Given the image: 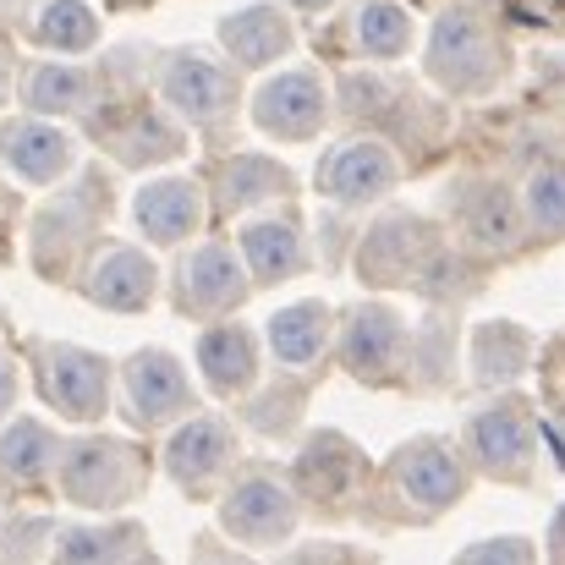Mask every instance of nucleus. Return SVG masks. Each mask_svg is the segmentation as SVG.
<instances>
[{"instance_id": "obj_24", "label": "nucleus", "mask_w": 565, "mask_h": 565, "mask_svg": "<svg viewBox=\"0 0 565 565\" xmlns=\"http://www.w3.org/2000/svg\"><path fill=\"white\" fill-rule=\"evenodd\" d=\"M198 369L209 374L214 390H242V384L253 379V369H258V358H253V335L236 330V324L209 330V335L198 341Z\"/></svg>"}, {"instance_id": "obj_30", "label": "nucleus", "mask_w": 565, "mask_h": 565, "mask_svg": "<svg viewBox=\"0 0 565 565\" xmlns=\"http://www.w3.org/2000/svg\"><path fill=\"white\" fill-rule=\"evenodd\" d=\"M286 188V171L275 166V160H231L225 166V182H220V198H225V209H247V203H258V198H275V192Z\"/></svg>"}, {"instance_id": "obj_10", "label": "nucleus", "mask_w": 565, "mask_h": 565, "mask_svg": "<svg viewBox=\"0 0 565 565\" xmlns=\"http://www.w3.org/2000/svg\"><path fill=\"white\" fill-rule=\"evenodd\" d=\"M88 297L99 308H116V313H138L149 297H154V264L138 253V247H110L94 275H88Z\"/></svg>"}, {"instance_id": "obj_33", "label": "nucleus", "mask_w": 565, "mask_h": 565, "mask_svg": "<svg viewBox=\"0 0 565 565\" xmlns=\"http://www.w3.org/2000/svg\"><path fill=\"white\" fill-rule=\"evenodd\" d=\"M527 209H533V220H539L544 231H565V171L561 166L533 171V182H527Z\"/></svg>"}, {"instance_id": "obj_15", "label": "nucleus", "mask_w": 565, "mask_h": 565, "mask_svg": "<svg viewBox=\"0 0 565 565\" xmlns=\"http://www.w3.org/2000/svg\"><path fill=\"white\" fill-rule=\"evenodd\" d=\"M138 225H143V236H154V242H182L192 225H198V188L192 182H149V188L138 192Z\"/></svg>"}, {"instance_id": "obj_3", "label": "nucleus", "mask_w": 565, "mask_h": 565, "mask_svg": "<svg viewBox=\"0 0 565 565\" xmlns=\"http://www.w3.org/2000/svg\"><path fill=\"white\" fill-rule=\"evenodd\" d=\"M105 384H110L105 358H94L83 347H44L39 352V390L77 423H94L105 412Z\"/></svg>"}, {"instance_id": "obj_9", "label": "nucleus", "mask_w": 565, "mask_h": 565, "mask_svg": "<svg viewBox=\"0 0 565 565\" xmlns=\"http://www.w3.org/2000/svg\"><path fill=\"white\" fill-rule=\"evenodd\" d=\"M390 182H395V160L379 143H347L319 166V188L330 198H341V203H369Z\"/></svg>"}, {"instance_id": "obj_17", "label": "nucleus", "mask_w": 565, "mask_h": 565, "mask_svg": "<svg viewBox=\"0 0 565 565\" xmlns=\"http://www.w3.org/2000/svg\"><path fill=\"white\" fill-rule=\"evenodd\" d=\"M242 302V269L236 258L209 242L188 258V308L192 313H220V308H236Z\"/></svg>"}, {"instance_id": "obj_28", "label": "nucleus", "mask_w": 565, "mask_h": 565, "mask_svg": "<svg viewBox=\"0 0 565 565\" xmlns=\"http://www.w3.org/2000/svg\"><path fill=\"white\" fill-rule=\"evenodd\" d=\"M22 99L44 116H61V110H77L88 105V77L72 72V66H33L22 77Z\"/></svg>"}, {"instance_id": "obj_32", "label": "nucleus", "mask_w": 565, "mask_h": 565, "mask_svg": "<svg viewBox=\"0 0 565 565\" xmlns=\"http://www.w3.org/2000/svg\"><path fill=\"white\" fill-rule=\"evenodd\" d=\"M110 143H116V154H121L127 166H149V160H166V154L182 149V138H177L166 121H154V116H132V132H121V138H110Z\"/></svg>"}, {"instance_id": "obj_6", "label": "nucleus", "mask_w": 565, "mask_h": 565, "mask_svg": "<svg viewBox=\"0 0 565 565\" xmlns=\"http://www.w3.org/2000/svg\"><path fill=\"white\" fill-rule=\"evenodd\" d=\"M291 516H297V511H291V494L275 489L269 478L242 483V489L225 500V511H220L225 533H236V539H247V544H275V539H286Z\"/></svg>"}, {"instance_id": "obj_31", "label": "nucleus", "mask_w": 565, "mask_h": 565, "mask_svg": "<svg viewBox=\"0 0 565 565\" xmlns=\"http://www.w3.org/2000/svg\"><path fill=\"white\" fill-rule=\"evenodd\" d=\"M358 39H363V50H369V55H401V50H406V39H412V22H406V11H401V6H390V0H369V6H363V17H358Z\"/></svg>"}, {"instance_id": "obj_19", "label": "nucleus", "mask_w": 565, "mask_h": 565, "mask_svg": "<svg viewBox=\"0 0 565 565\" xmlns=\"http://www.w3.org/2000/svg\"><path fill=\"white\" fill-rule=\"evenodd\" d=\"M417 258H428V231L417 220H390L369 236V253H363V275L369 280H401Z\"/></svg>"}, {"instance_id": "obj_2", "label": "nucleus", "mask_w": 565, "mask_h": 565, "mask_svg": "<svg viewBox=\"0 0 565 565\" xmlns=\"http://www.w3.org/2000/svg\"><path fill=\"white\" fill-rule=\"evenodd\" d=\"M428 72L445 83V88H483L494 72H500V50H494V33L467 11V6H450L434 33H428Z\"/></svg>"}, {"instance_id": "obj_39", "label": "nucleus", "mask_w": 565, "mask_h": 565, "mask_svg": "<svg viewBox=\"0 0 565 565\" xmlns=\"http://www.w3.org/2000/svg\"><path fill=\"white\" fill-rule=\"evenodd\" d=\"M214 565H242V561H214Z\"/></svg>"}, {"instance_id": "obj_29", "label": "nucleus", "mask_w": 565, "mask_h": 565, "mask_svg": "<svg viewBox=\"0 0 565 565\" xmlns=\"http://www.w3.org/2000/svg\"><path fill=\"white\" fill-rule=\"evenodd\" d=\"M50 461H55V434H50L44 423L22 417V423H11V428L0 434V467H6L11 478H39Z\"/></svg>"}, {"instance_id": "obj_27", "label": "nucleus", "mask_w": 565, "mask_h": 565, "mask_svg": "<svg viewBox=\"0 0 565 565\" xmlns=\"http://www.w3.org/2000/svg\"><path fill=\"white\" fill-rule=\"evenodd\" d=\"M33 39L50 50H88L99 39V17L83 0H50L33 22Z\"/></svg>"}, {"instance_id": "obj_8", "label": "nucleus", "mask_w": 565, "mask_h": 565, "mask_svg": "<svg viewBox=\"0 0 565 565\" xmlns=\"http://www.w3.org/2000/svg\"><path fill=\"white\" fill-rule=\"evenodd\" d=\"M0 160L22 182H55L72 166V143H66V132H55L44 121H11V127H0Z\"/></svg>"}, {"instance_id": "obj_22", "label": "nucleus", "mask_w": 565, "mask_h": 565, "mask_svg": "<svg viewBox=\"0 0 565 565\" xmlns=\"http://www.w3.org/2000/svg\"><path fill=\"white\" fill-rule=\"evenodd\" d=\"M358 467H363V461H358V450H352L347 439H335V434H319V439L302 450V461H297V483H302L308 494L330 500V494L352 489Z\"/></svg>"}, {"instance_id": "obj_23", "label": "nucleus", "mask_w": 565, "mask_h": 565, "mask_svg": "<svg viewBox=\"0 0 565 565\" xmlns=\"http://www.w3.org/2000/svg\"><path fill=\"white\" fill-rule=\"evenodd\" d=\"M461 225H467V236L478 242V247H511L516 242V198L505 188H472L461 192Z\"/></svg>"}, {"instance_id": "obj_36", "label": "nucleus", "mask_w": 565, "mask_h": 565, "mask_svg": "<svg viewBox=\"0 0 565 565\" xmlns=\"http://www.w3.org/2000/svg\"><path fill=\"white\" fill-rule=\"evenodd\" d=\"M11 395H17V374H11V363L0 358V406H11Z\"/></svg>"}, {"instance_id": "obj_25", "label": "nucleus", "mask_w": 565, "mask_h": 565, "mask_svg": "<svg viewBox=\"0 0 565 565\" xmlns=\"http://www.w3.org/2000/svg\"><path fill=\"white\" fill-rule=\"evenodd\" d=\"M527 363V335L516 324H483L472 335V374L478 384H505V379L522 374Z\"/></svg>"}, {"instance_id": "obj_35", "label": "nucleus", "mask_w": 565, "mask_h": 565, "mask_svg": "<svg viewBox=\"0 0 565 565\" xmlns=\"http://www.w3.org/2000/svg\"><path fill=\"white\" fill-rule=\"evenodd\" d=\"M341 99H347V110H374V105L390 99V83H379V77H352Z\"/></svg>"}, {"instance_id": "obj_14", "label": "nucleus", "mask_w": 565, "mask_h": 565, "mask_svg": "<svg viewBox=\"0 0 565 565\" xmlns=\"http://www.w3.org/2000/svg\"><path fill=\"white\" fill-rule=\"evenodd\" d=\"M166 461H171V478H177V483L198 489L203 478H214V472L231 461V428H225L220 417H192L188 428H177Z\"/></svg>"}, {"instance_id": "obj_37", "label": "nucleus", "mask_w": 565, "mask_h": 565, "mask_svg": "<svg viewBox=\"0 0 565 565\" xmlns=\"http://www.w3.org/2000/svg\"><path fill=\"white\" fill-rule=\"evenodd\" d=\"M555 555H561V561H565V511H561V516H555Z\"/></svg>"}, {"instance_id": "obj_11", "label": "nucleus", "mask_w": 565, "mask_h": 565, "mask_svg": "<svg viewBox=\"0 0 565 565\" xmlns=\"http://www.w3.org/2000/svg\"><path fill=\"white\" fill-rule=\"evenodd\" d=\"M472 456L489 467V472H522L533 461V428L516 406H494V412H478L472 417Z\"/></svg>"}, {"instance_id": "obj_18", "label": "nucleus", "mask_w": 565, "mask_h": 565, "mask_svg": "<svg viewBox=\"0 0 565 565\" xmlns=\"http://www.w3.org/2000/svg\"><path fill=\"white\" fill-rule=\"evenodd\" d=\"M269 341H275V358L291 363V369H308L324 341H330V313L319 302H297V308H280L269 319Z\"/></svg>"}, {"instance_id": "obj_26", "label": "nucleus", "mask_w": 565, "mask_h": 565, "mask_svg": "<svg viewBox=\"0 0 565 565\" xmlns=\"http://www.w3.org/2000/svg\"><path fill=\"white\" fill-rule=\"evenodd\" d=\"M132 527H72L55 550V565H132Z\"/></svg>"}, {"instance_id": "obj_12", "label": "nucleus", "mask_w": 565, "mask_h": 565, "mask_svg": "<svg viewBox=\"0 0 565 565\" xmlns=\"http://www.w3.org/2000/svg\"><path fill=\"white\" fill-rule=\"evenodd\" d=\"M395 478H401V489H406L417 505H428V511H439V505H450V500L461 494V467H456V456H450L445 445H434V439L406 445V450L395 456Z\"/></svg>"}, {"instance_id": "obj_38", "label": "nucleus", "mask_w": 565, "mask_h": 565, "mask_svg": "<svg viewBox=\"0 0 565 565\" xmlns=\"http://www.w3.org/2000/svg\"><path fill=\"white\" fill-rule=\"evenodd\" d=\"M297 6H302V11H319V6H330V0H297Z\"/></svg>"}, {"instance_id": "obj_7", "label": "nucleus", "mask_w": 565, "mask_h": 565, "mask_svg": "<svg viewBox=\"0 0 565 565\" xmlns=\"http://www.w3.org/2000/svg\"><path fill=\"white\" fill-rule=\"evenodd\" d=\"M127 406L138 423H160L171 412L188 406V379H182V363L166 358V352H138L127 363Z\"/></svg>"}, {"instance_id": "obj_21", "label": "nucleus", "mask_w": 565, "mask_h": 565, "mask_svg": "<svg viewBox=\"0 0 565 565\" xmlns=\"http://www.w3.org/2000/svg\"><path fill=\"white\" fill-rule=\"evenodd\" d=\"M242 253H247L253 280H286L302 264V242L286 220H253L242 231Z\"/></svg>"}, {"instance_id": "obj_20", "label": "nucleus", "mask_w": 565, "mask_h": 565, "mask_svg": "<svg viewBox=\"0 0 565 565\" xmlns=\"http://www.w3.org/2000/svg\"><path fill=\"white\" fill-rule=\"evenodd\" d=\"M88 203V188L77 192V198H61V203H50L44 214H39V225H33V253H39V269H61V258L77 247V236L94 225V209H83Z\"/></svg>"}, {"instance_id": "obj_16", "label": "nucleus", "mask_w": 565, "mask_h": 565, "mask_svg": "<svg viewBox=\"0 0 565 565\" xmlns=\"http://www.w3.org/2000/svg\"><path fill=\"white\" fill-rule=\"evenodd\" d=\"M220 44L242 66H264V61H275L291 44V28H286V17L275 6H253V11H236V17L220 22Z\"/></svg>"}, {"instance_id": "obj_4", "label": "nucleus", "mask_w": 565, "mask_h": 565, "mask_svg": "<svg viewBox=\"0 0 565 565\" xmlns=\"http://www.w3.org/2000/svg\"><path fill=\"white\" fill-rule=\"evenodd\" d=\"M253 121L264 132H275V138H313L319 121H324V88H319V77L308 66L269 77L258 88V99H253Z\"/></svg>"}, {"instance_id": "obj_34", "label": "nucleus", "mask_w": 565, "mask_h": 565, "mask_svg": "<svg viewBox=\"0 0 565 565\" xmlns=\"http://www.w3.org/2000/svg\"><path fill=\"white\" fill-rule=\"evenodd\" d=\"M461 565H533V550H527L522 539H489V544H478Z\"/></svg>"}, {"instance_id": "obj_13", "label": "nucleus", "mask_w": 565, "mask_h": 565, "mask_svg": "<svg viewBox=\"0 0 565 565\" xmlns=\"http://www.w3.org/2000/svg\"><path fill=\"white\" fill-rule=\"evenodd\" d=\"M341 358H347L352 374H363V379L390 374L395 358H401V324H395V313H384V308L352 313V324L341 335Z\"/></svg>"}, {"instance_id": "obj_1", "label": "nucleus", "mask_w": 565, "mask_h": 565, "mask_svg": "<svg viewBox=\"0 0 565 565\" xmlns=\"http://www.w3.org/2000/svg\"><path fill=\"white\" fill-rule=\"evenodd\" d=\"M138 483H143V456L132 445H116V439H77L61 461L66 500H77L88 511L121 505L127 494H138Z\"/></svg>"}, {"instance_id": "obj_5", "label": "nucleus", "mask_w": 565, "mask_h": 565, "mask_svg": "<svg viewBox=\"0 0 565 565\" xmlns=\"http://www.w3.org/2000/svg\"><path fill=\"white\" fill-rule=\"evenodd\" d=\"M160 94L192 121H220L236 105V83L203 55H171L160 72Z\"/></svg>"}]
</instances>
